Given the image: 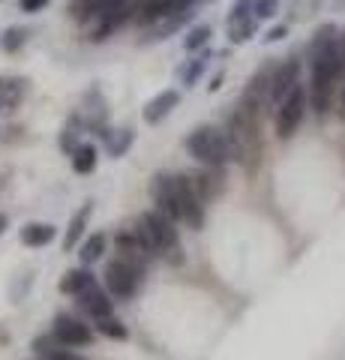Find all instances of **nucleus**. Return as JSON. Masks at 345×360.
Wrapping results in <instances>:
<instances>
[{
  "mask_svg": "<svg viewBox=\"0 0 345 360\" xmlns=\"http://www.w3.org/2000/svg\"><path fill=\"white\" fill-rule=\"evenodd\" d=\"M21 240H25V246H46L54 240V225L48 222H30L21 229Z\"/></svg>",
  "mask_w": 345,
  "mask_h": 360,
  "instance_id": "14",
  "label": "nucleus"
},
{
  "mask_svg": "<svg viewBox=\"0 0 345 360\" xmlns=\"http://www.w3.org/2000/svg\"><path fill=\"white\" fill-rule=\"evenodd\" d=\"M252 30H255V21H237V25H231L228 33H231V42H247L252 37Z\"/></svg>",
  "mask_w": 345,
  "mask_h": 360,
  "instance_id": "23",
  "label": "nucleus"
},
{
  "mask_svg": "<svg viewBox=\"0 0 345 360\" xmlns=\"http://www.w3.org/2000/svg\"><path fill=\"white\" fill-rule=\"evenodd\" d=\"M129 144H132V132H129V129H117V132L108 139V153L117 160V156H124V153H126Z\"/></svg>",
  "mask_w": 345,
  "mask_h": 360,
  "instance_id": "20",
  "label": "nucleus"
},
{
  "mask_svg": "<svg viewBox=\"0 0 345 360\" xmlns=\"http://www.w3.org/2000/svg\"><path fill=\"white\" fill-rule=\"evenodd\" d=\"M87 217H91V205H84L79 213H75V219H72V225H70V231H66V238H63V250H72V246L79 243Z\"/></svg>",
  "mask_w": 345,
  "mask_h": 360,
  "instance_id": "18",
  "label": "nucleus"
},
{
  "mask_svg": "<svg viewBox=\"0 0 345 360\" xmlns=\"http://www.w3.org/2000/svg\"><path fill=\"white\" fill-rule=\"evenodd\" d=\"M4 229H6V217L0 213V234H4Z\"/></svg>",
  "mask_w": 345,
  "mask_h": 360,
  "instance_id": "31",
  "label": "nucleus"
},
{
  "mask_svg": "<svg viewBox=\"0 0 345 360\" xmlns=\"http://www.w3.org/2000/svg\"><path fill=\"white\" fill-rule=\"evenodd\" d=\"M337 37H339V33H337V25H321V27L315 30L313 42H309V58H315V54H321L325 49H330L333 42H339Z\"/></svg>",
  "mask_w": 345,
  "mask_h": 360,
  "instance_id": "16",
  "label": "nucleus"
},
{
  "mask_svg": "<svg viewBox=\"0 0 345 360\" xmlns=\"http://www.w3.org/2000/svg\"><path fill=\"white\" fill-rule=\"evenodd\" d=\"M193 184H195L198 198H202V201H214L222 193V186H226V177H222L219 168H207V172L193 177Z\"/></svg>",
  "mask_w": 345,
  "mask_h": 360,
  "instance_id": "11",
  "label": "nucleus"
},
{
  "mask_svg": "<svg viewBox=\"0 0 345 360\" xmlns=\"http://www.w3.org/2000/svg\"><path fill=\"white\" fill-rule=\"evenodd\" d=\"M103 252H105V234H91L84 243H82V264H93V262H99L103 258Z\"/></svg>",
  "mask_w": 345,
  "mask_h": 360,
  "instance_id": "17",
  "label": "nucleus"
},
{
  "mask_svg": "<svg viewBox=\"0 0 345 360\" xmlns=\"http://www.w3.org/2000/svg\"><path fill=\"white\" fill-rule=\"evenodd\" d=\"M132 231L138 234V240L150 255H165L174 264L181 262V240H177V229L171 225V217H165L160 210L144 213Z\"/></svg>",
  "mask_w": 345,
  "mask_h": 360,
  "instance_id": "2",
  "label": "nucleus"
},
{
  "mask_svg": "<svg viewBox=\"0 0 345 360\" xmlns=\"http://www.w3.org/2000/svg\"><path fill=\"white\" fill-rule=\"evenodd\" d=\"M285 33H288V27H273V30H271V33H267V37H264V39H267V42H276V39H282V37H285Z\"/></svg>",
  "mask_w": 345,
  "mask_h": 360,
  "instance_id": "30",
  "label": "nucleus"
},
{
  "mask_svg": "<svg viewBox=\"0 0 345 360\" xmlns=\"http://www.w3.org/2000/svg\"><path fill=\"white\" fill-rule=\"evenodd\" d=\"M87 288H93V276L87 274V270H70V274L60 279L63 295H84Z\"/></svg>",
  "mask_w": 345,
  "mask_h": 360,
  "instance_id": "15",
  "label": "nucleus"
},
{
  "mask_svg": "<svg viewBox=\"0 0 345 360\" xmlns=\"http://www.w3.org/2000/svg\"><path fill=\"white\" fill-rule=\"evenodd\" d=\"M342 49H345V37H342Z\"/></svg>",
  "mask_w": 345,
  "mask_h": 360,
  "instance_id": "32",
  "label": "nucleus"
},
{
  "mask_svg": "<svg viewBox=\"0 0 345 360\" xmlns=\"http://www.w3.org/2000/svg\"><path fill=\"white\" fill-rule=\"evenodd\" d=\"M126 6V0H72L70 4V15L75 21H91V18H103L111 9Z\"/></svg>",
  "mask_w": 345,
  "mask_h": 360,
  "instance_id": "8",
  "label": "nucleus"
},
{
  "mask_svg": "<svg viewBox=\"0 0 345 360\" xmlns=\"http://www.w3.org/2000/svg\"><path fill=\"white\" fill-rule=\"evenodd\" d=\"M214 37V33H210V27L207 25H198V27H193L186 33V51H195V49H202V45Z\"/></svg>",
  "mask_w": 345,
  "mask_h": 360,
  "instance_id": "21",
  "label": "nucleus"
},
{
  "mask_svg": "<svg viewBox=\"0 0 345 360\" xmlns=\"http://www.w3.org/2000/svg\"><path fill=\"white\" fill-rule=\"evenodd\" d=\"M79 297H82V300H79V303H82V309H84V312H91L96 321H103V319H108V315H111V300L103 295V291L87 288L84 295H79Z\"/></svg>",
  "mask_w": 345,
  "mask_h": 360,
  "instance_id": "13",
  "label": "nucleus"
},
{
  "mask_svg": "<svg viewBox=\"0 0 345 360\" xmlns=\"http://www.w3.org/2000/svg\"><path fill=\"white\" fill-rule=\"evenodd\" d=\"M99 330H103L105 336H111V340H126V328H124V324H120L117 319H111V315L99 321Z\"/></svg>",
  "mask_w": 345,
  "mask_h": 360,
  "instance_id": "22",
  "label": "nucleus"
},
{
  "mask_svg": "<svg viewBox=\"0 0 345 360\" xmlns=\"http://www.w3.org/2000/svg\"><path fill=\"white\" fill-rule=\"evenodd\" d=\"M150 195L153 201H157L160 213H165V217L174 219V177L169 174H157L150 184Z\"/></svg>",
  "mask_w": 345,
  "mask_h": 360,
  "instance_id": "10",
  "label": "nucleus"
},
{
  "mask_svg": "<svg viewBox=\"0 0 345 360\" xmlns=\"http://www.w3.org/2000/svg\"><path fill=\"white\" fill-rule=\"evenodd\" d=\"M249 9L255 15V0H237V4L231 6V25H237V21H249Z\"/></svg>",
  "mask_w": 345,
  "mask_h": 360,
  "instance_id": "24",
  "label": "nucleus"
},
{
  "mask_svg": "<svg viewBox=\"0 0 345 360\" xmlns=\"http://www.w3.org/2000/svg\"><path fill=\"white\" fill-rule=\"evenodd\" d=\"M54 340L66 348H72V345H87L93 340V333L87 324L70 319V315H58V319H54Z\"/></svg>",
  "mask_w": 345,
  "mask_h": 360,
  "instance_id": "7",
  "label": "nucleus"
},
{
  "mask_svg": "<svg viewBox=\"0 0 345 360\" xmlns=\"http://www.w3.org/2000/svg\"><path fill=\"white\" fill-rule=\"evenodd\" d=\"M15 45H21V30H9V33H6V39H4V49H6V51H13Z\"/></svg>",
  "mask_w": 345,
  "mask_h": 360,
  "instance_id": "27",
  "label": "nucleus"
},
{
  "mask_svg": "<svg viewBox=\"0 0 345 360\" xmlns=\"http://www.w3.org/2000/svg\"><path fill=\"white\" fill-rule=\"evenodd\" d=\"M297 60H288L282 66H276L273 70V84H271V99L273 103H282V99L292 94V90L297 87Z\"/></svg>",
  "mask_w": 345,
  "mask_h": 360,
  "instance_id": "9",
  "label": "nucleus"
},
{
  "mask_svg": "<svg viewBox=\"0 0 345 360\" xmlns=\"http://www.w3.org/2000/svg\"><path fill=\"white\" fill-rule=\"evenodd\" d=\"M72 168H75L79 174H91L93 168H96V148L84 144V148L75 150V156H72Z\"/></svg>",
  "mask_w": 345,
  "mask_h": 360,
  "instance_id": "19",
  "label": "nucleus"
},
{
  "mask_svg": "<svg viewBox=\"0 0 345 360\" xmlns=\"http://www.w3.org/2000/svg\"><path fill=\"white\" fill-rule=\"evenodd\" d=\"M138 283H141V270H136V267H129L126 262H111L108 267H105V285H108V291L115 297H132L136 295V288H138Z\"/></svg>",
  "mask_w": 345,
  "mask_h": 360,
  "instance_id": "6",
  "label": "nucleus"
},
{
  "mask_svg": "<svg viewBox=\"0 0 345 360\" xmlns=\"http://www.w3.org/2000/svg\"><path fill=\"white\" fill-rule=\"evenodd\" d=\"M204 60H207V58H202V60H195L193 66H189V72L183 75V82H186V87H189V84H193V82H195V78H198V75H202V70H204Z\"/></svg>",
  "mask_w": 345,
  "mask_h": 360,
  "instance_id": "26",
  "label": "nucleus"
},
{
  "mask_svg": "<svg viewBox=\"0 0 345 360\" xmlns=\"http://www.w3.org/2000/svg\"><path fill=\"white\" fill-rule=\"evenodd\" d=\"M276 13V0H255V18H271Z\"/></svg>",
  "mask_w": 345,
  "mask_h": 360,
  "instance_id": "25",
  "label": "nucleus"
},
{
  "mask_svg": "<svg viewBox=\"0 0 345 360\" xmlns=\"http://www.w3.org/2000/svg\"><path fill=\"white\" fill-rule=\"evenodd\" d=\"M186 148H189V153H193L198 162H204L210 168H219L226 160H231L228 139L219 129H214V127H198L186 139Z\"/></svg>",
  "mask_w": 345,
  "mask_h": 360,
  "instance_id": "3",
  "label": "nucleus"
},
{
  "mask_svg": "<svg viewBox=\"0 0 345 360\" xmlns=\"http://www.w3.org/2000/svg\"><path fill=\"white\" fill-rule=\"evenodd\" d=\"M181 103V96H177V90H162L160 96H153L148 105H144V120L148 123H160L169 111Z\"/></svg>",
  "mask_w": 345,
  "mask_h": 360,
  "instance_id": "12",
  "label": "nucleus"
},
{
  "mask_svg": "<svg viewBox=\"0 0 345 360\" xmlns=\"http://www.w3.org/2000/svg\"><path fill=\"white\" fill-rule=\"evenodd\" d=\"M0 94H4V84H0Z\"/></svg>",
  "mask_w": 345,
  "mask_h": 360,
  "instance_id": "33",
  "label": "nucleus"
},
{
  "mask_svg": "<svg viewBox=\"0 0 345 360\" xmlns=\"http://www.w3.org/2000/svg\"><path fill=\"white\" fill-rule=\"evenodd\" d=\"M259 115L261 108L240 99L235 115L228 117V150H231V160L240 162L243 168H252L259 165V156H261V127H259Z\"/></svg>",
  "mask_w": 345,
  "mask_h": 360,
  "instance_id": "1",
  "label": "nucleus"
},
{
  "mask_svg": "<svg viewBox=\"0 0 345 360\" xmlns=\"http://www.w3.org/2000/svg\"><path fill=\"white\" fill-rule=\"evenodd\" d=\"M48 360H84V357H79V354H72L70 348H60V352H54Z\"/></svg>",
  "mask_w": 345,
  "mask_h": 360,
  "instance_id": "29",
  "label": "nucleus"
},
{
  "mask_svg": "<svg viewBox=\"0 0 345 360\" xmlns=\"http://www.w3.org/2000/svg\"><path fill=\"white\" fill-rule=\"evenodd\" d=\"M46 4L48 0H21V9H25V13H37V9H42Z\"/></svg>",
  "mask_w": 345,
  "mask_h": 360,
  "instance_id": "28",
  "label": "nucleus"
},
{
  "mask_svg": "<svg viewBox=\"0 0 345 360\" xmlns=\"http://www.w3.org/2000/svg\"><path fill=\"white\" fill-rule=\"evenodd\" d=\"M174 219L186 222L189 229H202L204 222V201L198 198L193 177L186 174L174 177Z\"/></svg>",
  "mask_w": 345,
  "mask_h": 360,
  "instance_id": "4",
  "label": "nucleus"
},
{
  "mask_svg": "<svg viewBox=\"0 0 345 360\" xmlns=\"http://www.w3.org/2000/svg\"><path fill=\"white\" fill-rule=\"evenodd\" d=\"M304 111H306V94L297 84L280 103V111H276V135L280 139H292L300 127V120H304Z\"/></svg>",
  "mask_w": 345,
  "mask_h": 360,
  "instance_id": "5",
  "label": "nucleus"
}]
</instances>
